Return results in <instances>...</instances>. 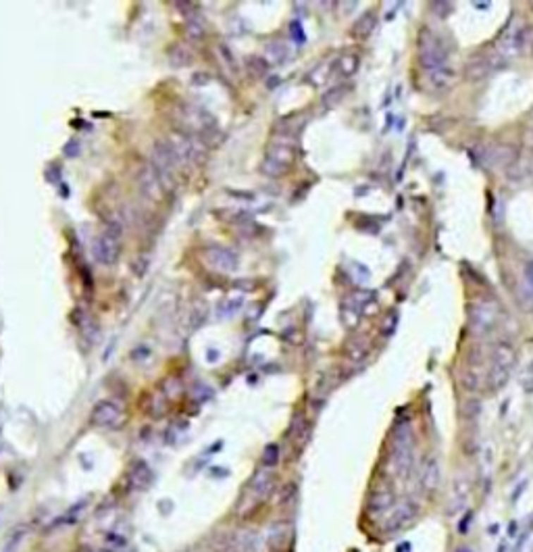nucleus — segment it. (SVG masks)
<instances>
[{"label": "nucleus", "mask_w": 533, "mask_h": 552, "mask_svg": "<svg viewBox=\"0 0 533 552\" xmlns=\"http://www.w3.org/2000/svg\"><path fill=\"white\" fill-rule=\"evenodd\" d=\"M204 34H207V30H204V25H202L198 19H192V21H188V23H185V36H188L192 42H198V40H202V38H204Z\"/></svg>", "instance_id": "32"}, {"label": "nucleus", "mask_w": 533, "mask_h": 552, "mask_svg": "<svg viewBox=\"0 0 533 552\" xmlns=\"http://www.w3.org/2000/svg\"><path fill=\"white\" fill-rule=\"evenodd\" d=\"M209 82H211L209 73H194V78H192V84H194V86H207Z\"/></svg>", "instance_id": "41"}, {"label": "nucleus", "mask_w": 533, "mask_h": 552, "mask_svg": "<svg viewBox=\"0 0 533 552\" xmlns=\"http://www.w3.org/2000/svg\"><path fill=\"white\" fill-rule=\"evenodd\" d=\"M294 159H296V142L292 138V134L279 132L266 146L261 171L269 178H281L290 171V167L294 165Z\"/></svg>", "instance_id": "2"}, {"label": "nucleus", "mask_w": 533, "mask_h": 552, "mask_svg": "<svg viewBox=\"0 0 533 552\" xmlns=\"http://www.w3.org/2000/svg\"><path fill=\"white\" fill-rule=\"evenodd\" d=\"M252 494L255 498H265L266 494L273 490V475L269 473V469H263L257 473V477L252 479Z\"/></svg>", "instance_id": "20"}, {"label": "nucleus", "mask_w": 533, "mask_h": 552, "mask_svg": "<svg viewBox=\"0 0 533 552\" xmlns=\"http://www.w3.org/2000/svg\"><path fill=\"white\" fill-rule=\"evenodd\" d=\"M346 352H348V359H350L353 363H360V361H364V357H367V352H369V342L362 340V338H356V340H353V342L348 344Z\"/></svg>", "instance_id": "24"}, {"label": "nucleus", "mask_w": 533, "mask_h": 552, "mask_svg": "<svg viewBox=\"0 0 533 552\" xmlns=\"http://www.w3.org/2000/svg\"><path fill=\"white\" fill-rule=\"evenodd\" d=\"M498 63H502V59L498 56V52L479 56V59H475V61L469 65V75H471L473 80H484L486 75H489V73L498 67Z\"/></svg>", "instance_id": "18"}, {"label": "nucleus", "mask_w": 533, "mask_h": 552, "mask_svg": "<svg viewBox=\"0 0 533 552\" xmlns=\"http://www.w3.org/2000/svg\"><path fill=\"white\" fill-rule=\"evenodd\" d=\"M456 552H473V551H471L469 546H460V548H458V551H456Z\"/></svg>", "instance_id": "45"}, {"label": "nucleus", "mask_w": 533, "mask_h": 552, "mask_svg": "<svg viewBox=\"0 0 533 552\" xmlns=\"http://www.w3.org/2000/svg\"><path fill=\"white\" fill-rule=\"evenodd\" d=\"M419 63L425 71L438 69L448 65V54H450V47L446 42V38H442L440 34H436L429 27H423L419 34Z\"/></svg>", "instance_id": "3"}, {"label": "nucleus", "mask_w": 533, "mask_h": 552, "mask_svg": "<svg viewBox=\"0 0 533 552\" xmlns=\"http://www.w3.org/2000/svg\"><path fill=\"white\" fill-rule=\"evenodd\" d=\"M202 257H204L209 267H213L215 271H221V274H231L240 267L238 254L231 248H225V246H217V244L207 246Z\"/></svg>", "instance_id": "11"}, {"label": "nucleus", "mask_w": 533, "mask_h": 552, "mask_svg": "<svg viewBox=\"0 0 533 552\" xmlns=\"http://www.w3.org/2000/svg\"><path fill=\"white\" fill-rule=\"evenodd\" d=\"M442 482V467L438 457H427L425 462L421 465V473H419V488L425 494H431L440 488Z\"/></svg>", "instance_id": "13"}, {"label": "nucleus", "mask_w": 533, "mask_h": 552, "mask_svg": "<svg viewBox=\"0 0 533 552\" xmlns=\"http://www.w3.org/2000/svg\"><path fill=\"white\" fill-rule=\"evenodd\" d=\"M394 506H396V496H394L392 488L386 486V488L371 492V496L367 501V513L371 517H386Z\"/></svg>", "instance_id": "14"}, {"label": "nucleus", "mask_w": 533, "mask_h": 552, "mask_svg": "<svg viewBox=\"0 0 533 552\" xmlns=\"http://www.w3.org/2000/svg\"><path fill=\"white\" fill-rule=\"evenodd\" d=\"M336 69L342 78H350L355 75L356 69H358V56L356 54H342L338 61H336Z\"/></svg>", "instance_id": "22"}, {"label": "nucleus", "mask_w": 533, "mask_h": 552, "mask_svg": "<svg viewBox=\"0 0 533 552\" xmlns=\"http://www.w3.org/2000/svg\"><path fill=\"white\" fill-rule=\"evenodd\" d=\"M148 265H150L148 257H135L132 263H130V267H132L133 276L135 277L146 276V271H148Z\"/></svg>", "instance_id": "35"}, {"label": "nucleus", "mask_w": 533, "mask_h": 552, "mask_svg": "<svg viewBox=\"0 0 533 552\" xmlns=\"http://www.w3.org/2000/svg\"><path fill=\"white\" fill-rule=\"evenodd\" d=\"M137 184H140V190L144 192V196H148V198H152V200H159V198H163V194H165V190H163V185H161V180H159V176H157V171L152 169L150 163L144 165Z\"/></svg>", "instance_id": "15"}, {"label": "nucleus", "mask_w": 533, "mask_h": 552, "mask_svg": "<svg viewBox=\"0 0 533 552\" xmlns=\"http://www.w3.org/2000/svg\"><path fill=\"white\" fill-rule=\"evenodd\" d=\"M169 61L173 67H185L192 63V52L185 47H176L169 50Z\"/></svg>", "instance_id": "29"}, {"label": "nucleus", "mask_w": 533, "mask_h": 552, "mask_svg": "<svg viewBox=\"0 0 533 552\" xmlns=\"http://www.w3.org/2000/svg\"><path fill=\"white\" fill-rule=\"evenodd\" d=\"M92 425L102 427V429H117L123 425L125 421V413L123 409L115 403V400H100L90 415Z\"/></svg>", "instance_id": "10"}, {"label": "nucleus", "mask_w": 533, "mask_h": 552, "mask_svg": "<svg viewBox=\"0 0 533 552\" xmlns=\"http://www.w3.org/2000/svg\"><path fill=\"white\" fill-rule=\"evenodd\" d=\"M286 540V525L283 523H275L271 529H269V544L279 548Z\"/></svg>", "instance_id": "33"}, {"label": "nucleus", "mask_w": 533, "mask_h": 552, "mask_svg": "<svg viewBox=\"0 0 533 552\" xmlns=\"http://www.w3.org/2000/svg\"><path fill=\"white\" fill-rule=\"evenodd\" d=\"M263 467L265 469H273L279 462V446L277 444H266V448L263 450Z\"/></svg>", "instance_id": "34"}, {"label": "nucleus", "mask_w": 533, "mask_h": 552, "mask_svg": "<svg viewBox=\"0 0 533 552\" xmlns=\"http://www.w3.org/2000/svg\"><path fill=\"white\" fill-rule=\"evenodd\" d=\"M242 305H244V296H233V298H225L221 305H219V309H217V313H219V317H233L235 313H240V309H242Z\"/></svg>", "instance_id": "27"}, {"label": "nucleus", "mask_w": 533, "mask_h": 552, "mask_svg": "<svg viewBox=\"0 0 533 552\" xmlns=\"http://www.w3.org/2000/svg\"><path fill=\"white\" fill-rule=\"evenodd\" d=\"M471 523H473V510H467V513L462 515V521L458 523V534H460V536H467L469 529H471Z\"/></svg>", "instance_id": "38"}, {"label": "nucleus", "mask_w": 533, "mask_h": 552, "mask_svg": "<svg viewBox=\"0 0 533 552\" xmlns=\"http://www.w3.org/2000/svg\"><path fill=\"white\" fill-rule=\"evenodd\" d=\"M529 36H532V32H529L527 25H523V23H513V25L506 30V34L502 36L500 44H498V50H496L498 56H500L502 61H508V59H515V56L523 54V52L529 48Z\"/></svg>", "instance_id": "8"}, {"label": "nucleus", "mask_w": 533, "mask_h": 552, "mask_svg": "<svg viewBox=\"0 0 533 552\" xmlns=\"http://www.w3.org/2000/svg\"><path fill=\"white\" fill-rule=\"evenodd\" d=\"M375 25H377V17H375V13H364L358 21L355 23V36L356 38H369L371 34H373V30H375Z\"/></svg>", "instance_id": "21"}, {"label": "nucleus", "mask_w": 533, "mask_h": 552, "mask_svg": "<svg viewBox=\"0 0 533 552\" xmlns=\"http://www.w3.org/2000/svg\"><path fill=\"white\" fill-rule=\"evenodd\" d=\"M169 146L173 148L176 157L179 159V163H185V165H198L202 163L204 154H207V144L198 136L194 134H185V132H176L171 138L167 140Z\"/></svg>", "instance_id": "7"}, {"label": "nucleus", "mask_w": 533, "mask_h": 552, "mask_svg": "<svg viewBox=\"0 0 533 552\" xmlns=\"http://www.w3.org/2000/svg\"><path fill=\"white\" fill-rule=\"evenodd\" d=\"M152 479H154L152 469L144 460H135L128 471V482L133 490H146L152 484Z\"/></svg>", "instance_id": "17"}, {"label": "nucleus", "mask_w": 533, "mask_h": 552, "mask_svg": "<svg viewBox=\"0 0 533 552\" xmlns=\"http://www.w3.org/2000/svg\"><path fill=\"white\" fill-rule=\"evenodd\" d=\"M500 321V307L489 298H479L469 305V331L473 336H488Z\"/></svg>", "instance_id": "5"}, {"label": "nucleus", "mask_w": 533, "mask_h": 552, "mask_svg": "<svg viewBox=\"0 0 533 552\" xmlns=\"http://www.w3.org/2000/svg\"><path fill=\"white\" fill-rule=\"evenodd\" d=\"M515 363H517V352L513 348L510 342H498L491 350V357H489V373H488V381L489 386L494 390H500L506 386L513 369H515Z\"/></svg>", "instance_id": "4"}, {"label": "nucleus", "mask_w": 533, "mask_h": 552, "mask_svg": "<svg viewBox=\"0 0 533 552\" xmlns=\"http://www.w3.org/2000/svg\"><path fill=\"white\" fill-rule=\"evenodd\" d=\"M527 281H529V290H532L533 294V263L527 267Z\"/></svg>", "instance_id": "44"}, {"label": "nucleus", "mask_w": 533, "mask_h": 552, "mask_svg": "<svg viewBox=\"0 0 533 552\" xmlns=\"http://www.w3.org/2000/svg\"><path fill=\"white\" fill-rule=\"evenodd\" d=\"M415 436L410 421H400L392 434V453H390V473L396 479H408L415 467Z\"/></svg>", "instance_id": "1"}, {"label": "nucleus", "mask_w": 533, "mask_h": 552, "mask_svg": "<svg viewBox=\"0 0 533 552\" xmlns=\"http://www.w3.org/2000/svg\"><path fill=\"white\" fill-rule=\"evenodd\" d=\"M290 56V47L281 40L269 42L265 47V61L269 65H283Z\"/></svg>", "instance_id": "19"}, {"label": "nucleus", "mask_w": 533, "mask_h": 552, "mask_svg": "<svg viewBox=\"0 0 533 552\" xmlns=\"http://www.w3.org/2000/svg\"><path fill=\"white\" fill-rule=\"evenodd\" d=\"M25 536H27V529H25L23 525L15 527V529H13V534H8V538H6V542H4V546H2V552L17 551V546L23 542V538H25Z\"/></svg>", "instance_id": "30"}, {"label": "nucleus", "mask_w": 533, "mask_h": 552, "mask_svg": "<svg viewBox=\"0 0 533 552\" xmlns=\"http://www.w3.org/2000/svg\"><path fill=\"white\" fill-rule=\"evenodd\" d=\"M529 130H532V132H533V121H532V128H529Z\"/></svg>", "instance_id": "46"}, {"label": "nucleus", "mask_w": 533, "mask_h": 552, "mask_svg": "<svg viewBox=\"0 0 533 552\" xmlns=\"http://www.w3.org/2000/svg\"><path fill=\"white\" fill-rule=\"evenodd\" d=\"M246 69H248V73L252 78L261 80V78H265L266 71H269V63H266L265 59H261V56H248L246 59Z\"/></svg>", "instance_id": "28"}, {"label": "nucleus", "mask_w": 533, "mask_h": 552, "mask_svg": "<svg viewBox=\"0 0 533 552\" xmlns=\"http://www.w3.org/2000/svg\"><path fill=\"white\" fill-rule=\"evenodd\" d=\"M121 235H123L121 223L111 221L106 226V230L102 231L92 244L94 259L102 265H115L121 257Z\"/></svg>", "instance_id": "6"}, {"label": "nucleus", "mask_w": 533, "mask_h": 552, "mask_svg": "<svg viewBox=\"0 0 533 552\" xmlns=\"http://www.w3.org/2000/svg\"><path fill=\"white\" fill-rule=\"evenodd\" d=\"M344 94H346V88H342V86H338V88H333L331 92L325 94V98H323V102H325V106H333V104H338L342 98H344Z\"/></svg>", "instance_id": "36"}, {"label": "nucleus", "mask_w": 533, "mask_h": 552, "mask_svg": "<svg viewBox=\"0 0 533 552\" xmlns=\"http://www.w3.org/2000/svg\"><path fill=\"white\" fill-rule=\"evenodd\" d=\"M419 515V505L415 501H402L400 505H396L386 517H384V523H381V529L386 534H398V532H404L408 525L415 523Z\"/></svg>", "instance_id": "9"}, {"label": "nucleus", "mask_w": 533, "mask_h": 552, "mask_svg": "<svg viewBox=\"0 0 533 552\" xmlns=\"http://www.w3.org/2000/svg\"><path fill=\"white\" fill-rule=\"evenodd\" d=\"M454 78H456L454 69H452L450 65H444V67H438V69L427 71L425 82H427V88H429L431 92H444V90H448V88L452 86Z\"/></svg>", "instance_id": "16"}, {"label": "nucleus", "mask_w": 533, "mask_h": 552, "mask_svg": "<svg viewBox=\"0 0 533 552\" xmlns=\"http://www.w3.org/2000/svg\"><path fill=\"white\" fill-rule=\"evenodd\" d=\"M331 67H333V63H325V61L319 63L311 73L307 75V80L311 82L312 86H323V84L327 82L329 73H331Z\"/></svg>", "instance_id": "26"}, {"label": "nucleus", "mask_w": 533, "mask_h": 552, "mask_svg": "<svg viewBox=\"0 0 533 552\" xmlns=\"http://www.w3.org/2000/svg\"><path fill=\"white\" fill-rule=\"evenodd\" d=\"M181 392H183V388H181V381H179L178 377H167V379H165V384H163V396H165L167 400L179 398Z\"/></svg>", "instance_id": "31"}, {"label": "nucleus", "mask_w": 533, "mask_h": 552, "mask_svg": "<svg viewBox=\"0 0 533 552\" xmlns=\"http://www.w3.org/2000/svg\"><path fill=\"white\" fill-rule=\"evenodd\" d=\"M396 325H398V315H396V313H390V315L386 317V321L381 323V333H386V336L394 333Z\"/></svg>", "instance_id": "37"}, {"label": "nucleus", "mask_w": 533, "mask_h": 552, "mask_svg": "<svg viewBox=\"0 0 533 552\" xmlns=\"http://www.w3.org/2000/svg\"><path fill=\"white\" fill-rule=\"evenodd\" d=\"M471 496V482L467 473H458L452 484V496H450V506H448V517H454L458 513L467 510V503Z\"/></svg>", "instance_id": "12"}, {"label": "nucleus", "mask_w": 533, "mask_h": 552, "mask_svg": "<svg viewBox=\"0 0 533 552\" xmlns=\"http://www.w3.org/2000/svg\"><path fill=\"white\" fill-rule=\"evenodd\" d=\"M290 30H292V38H294L298 44H302V42H305V32H302V25H300L298 21H294V23L290 25Z\"/></svg>", "instance_id": "39"}, {"label": "nucleus", "mask_w": 533, "mask_h": 552, "mask_svg": "<svg viewBox=\"0 0 533 552\" xmlns=\"http://www.w3.org/2000/svg\"><path fill=\"white\" fill-rule=\"evenodd\" d=\"M231 194H235V198H244V200H255V194L252 192H233L229 190Z\"/></svg>", "instance_id": "43"}, {"label": "nucleus", "mask_w": 533, "mask_h": 552, "mask_svg": "<svg viewBox=\"0 0 533 552\" xmlns=\"http://www.w3.org/2000/svg\"><path fill=\"white\" fill-rule=\"evenodd\" d=\"M431 11H442L440 17H448L450 11H452V4H450V2H434V4H431Z\"/></svg>", "instance_id": "40"}, {"label": "nucleus", "mask_w": 533, "mask_h": 552, "mask_svg": "<svg viewBox=\"0 0 533 552\" xmlns=\"http://www.w3.org/2000/svg\"><path fill=\"white\" fill-rule=\"evenodd\" d=\"M207 319H209V307H207L204 302H198V305H194V309H192V313H190L188 325H190L192 331H198V329L207 323Z\"/></svg>", "instance_id": "23"}, {"label": "nucleus", "mask_w": 533, "mask_h": 552, "mask_svg": "<svg viewBox=\"0 0 533 552\" xmlns=\"http://www.w3.org/2000/svg\"><path fill=\"white\" fill-rule=\"evenodd\" d=\"M307 434H309V425H307L305 417H302V415H296V417L292 419V423H290V438H294L298 444H305Z\"/></svg>", "instance_id": "25"}, {"label": "nucleus", "mask_w": 533, "mask_h": 552, "mask_svg": "<svg viewBox=\"0 0 533 552\" xmlns=\"http://www.w3.org/2000/svg\"><path fill=\"white\" fill-rule=\"evenodd\" d=\"M238 290H242V292H250V290H255V281H248V279H242V281H235L233 283Z\"/></svg>", "instance_id": "42"}]
</instances>
